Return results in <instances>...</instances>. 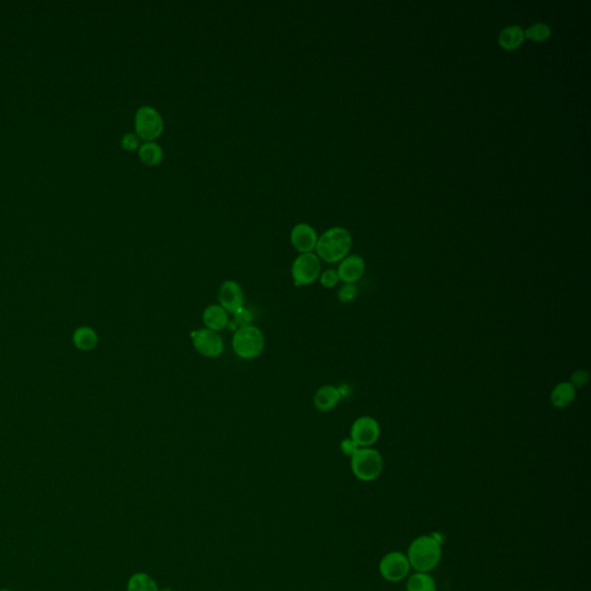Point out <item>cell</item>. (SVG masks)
I'll use <instances>...</instances> for the list:
<instances>
[{"label": "cell", "instance_id": "cell-9", "mask_svg": "<svg viewBox=\"0 0 591 591\" xmlns=\"http://www.w3.org/2000/svg\"><path fill=\"white\" fill-rule=\"evenodd\" d=\"M410 568L411 566L406 554L399 551L387 554L379 563V572L388 582H399L406 579L409 574Z\"/></svg>", "mask_w": 591, "mask_h": 591}, {"label": "cell", "instance_id": "cell-25", "mask_svg": "<svg viewBox=\"0 0 591 591\" xmlns=\"http://www.w3.org/2000/svg\"><path fill=\"white\" fill-rule=\"evenodd\" d=\"M233 315V324H236L237 328L251 326L253 315H252V312L249 311L247 308H239L238 311L235 312Z\"/></svg>", "mask_w": 591, "mask_h": 591}, {"label": "cell", "instance_id": "cell-26", "mask_svg": "<svg viewBox=\"0 0 591 591\" xmlns=\"http://www.w3.org/2000/svg\"><path fill=\"white\" fill-rule=\"evenodd\" d=\"M589 381H590V375H589V372L587 370H578V371L574 372L570 375V379H569V382L572 384V386L576 390L582 388V387L587 386L589 384Z\"/></svg>", "mask_w": 591, "mask_h": 591}, {"label": "cell", "instance_id": "cell-24", "mask_svg": "<svg viewBox=\"0 0 591 591\" xmlns=\"http://www.w3.org/2000/svg\"><path fill=\"white\" fill-rule=\"evenodd\" d=\"M141 146V139L139 138L136 132H129L120 139V147L126 151H138Z\"/></svg>", "mask_w": 591, "mask_h": 591}, {"label": "cell", "instance_id": "cell-28", "mask_svg": "<svg viewBox=\"0 0 591 591\" xmlns=\"http://www.w3.org/2000/svg\"><path fill=\"white\" fill-rule=\"evenodd\" d=\"M158 591H173V590L171 588H162V589H160V590H158Z\"/></svg>", "mask_w": 591, "mask_h": 591}, {"label": "cell", "instance_id": "cell-23", "mask_svg": "<svg viewBox=\"0 0 591 591\" xmlns=\"http://www.w3.org/2000/svg\"><path fill=\"white\" fill-rule=\"evenodd\" d=\"M319 282L326 289H333L340 283V277L337 269H326V271H321Z\"/></svg>", "mask_w": 591, "mask_h": 591}, {"label": "cell", "instance_id": "cell-15", "mask_svg": "<svg viewBox=\"0 0 591 591\" xmlns=\"http://www.w3.org/2000/svg\"><path fill=\"white\" fill-rule=\"evenodd\" d=\"M525 41V29L521 25H512L501 30L498 36L499 47L505 51H515L522 47Z\"/></svg>", "mask_w": 591, "mask_h": 591}, {"label": "cell", "instance_id": "cell-20", "mask_svg": "<svg viewBox=\"0 0 591 591\" xmlns=\"http://www.w3.org/2000/svg\"><path fill=\"white\" fill-rule=\"evenodd\" d=\"M406 591H437V585L428 573H415L406 582Z\"/></svg>", "mask_w": 591, "mask_h": 591}, {"label": "cell", "instance_id": "cell-4", "mask_svg": "<svg viewBox=\"0 0 591 591\" xmlns=\"http://www.w3.org/2000/svg\"><path fill=\"white\" fill-rule=\"evenodd\" d=\"M384 470V457L379 450L372 447L359 448L351 457V472L357 479L373 481L380 477Z\"/></svg>", "mask_w": 591, "mask_h": 591}, {"label": "cell", "instance_id": "cell-14", "mask_svg": "<svg viewBox=\"0 0 591 591\" xmlns=\"http://www.w3.org/2000/svg\"><path fill=\"white\" fill-rule=\"evenodd\" d=\"M202 321L205 328L218 333L229 326V313L220 304H211L202 312Z\"/></svg>", "mask_w": 591, "mask_h": 591}, {"label": "cell", "instance_id": "cell-29", "mask_svg": "<svg viewBox=\"0 0 591 591\" xmlns=\"http://www.w3.org/2000/svg\"><path fill=\"white\" fill-rule=\"evenodd\" d=\"M0 591H10V590H5V589H4V590H0Z\"/></svg>", "mask_w": 591, "mask_h": 591}, {"label": "cell", "instance_id": "cell-17", "mask_svg": "<svg viewBox=\"0 0 591 591\" xmlns=\"http://www.w3.org/2000/svg\"><path fill=\"white\" fill-rule=\"evenodd\" d=\"M73 344L80 351H91L98 344V335L94 328L81 326L73 333Z\"/></svg>", "mask_w": 591, "mask_h": 591}, {"label": "cell", "instance_id": "cell-3", "mask_svg": "<svg viewBox=\"0 0 591 591\" xmlns=\"http://www.w3.org/2000/svg\"><path fill=\"white\" fill-rule=\"evenodd\" d=\"M233 353L239 358L251 361L264 353L266 337L262 330L254 324L237 328L231 340Z\"/></svg>", "mask_w": 591, "mask_h": 591}, {"label": "cell", "instance_id": "cell-21", "mask_svg": "<svg viewBox=\"0 0 591 591\" xmlns=\"http://www.w3.org/2000/svg\"><path fill=\"white\" fill-rule=\"evenodd\" d=\"M525 40L543 43L550 40L552 36V29L550 25L543 23H532L528 28L525 29Z\"/></svg>", "mask_w": 591, "mask_h": 591}, {"label": "cell", "instance_id": "cell-16", "mask_svg": "<svg viewBox=\"0 0 591 591\" xmlns=\"http://www.w3.org/2000/svg\"><path fill=\"white\" fill-rule=\"evenodd\" d=\"M576 399V390L569 381L559 382L550 394L551 406L557 409H566Z\"/></svg>", "mask_w": 591, "mask_h": 591}, {"label": "cell", "instance_id": "cell-18", "mask_svg": "<svg viewBox=\"0 0 591 591\" xmlns=\"http://www.w3.org/2000/svg\"><path fill=\"white\" fill-rule=\"evenodd\" d=\"M139 158L147 167H156L162 163L164 151L156 141H144L138 149Z\"/></svg>", "mask_w": 591, "mask_h": 591}, {"label": "cell", "instance_id": "cell-7", "mask_svg": "<svg viewBox=\"0 0 591 591\" xmlns=\"http://www.w3.org/2000/svg\"><path fill=\"white\" fill-rule=\"evenodd\" d=\"M195 351L206 358H217L224 351V341L220 334L208 328H200L191 333Z\"/></svg>", "mask_w": 591, "mask_h": 591}, {"label": "cell", "instance_id": "cell-6", "mask_svg": "<svg viewBox=\"0 0 591 591\" xmlns=\"http://www.w3.org/2000/svg\"><path fill=\"white\" fill-rule=\"evenodd\" d=\"M321 274V260L315 252L302 253L291 264L293 284L298 288L311 286L319 280Z\"/></svg>", "mask_w": 591, "mask_h": 591}, {"label": "cell", "instance_id": "cell-22", "mask_svg": "<svg viewBox=\"0 0 591 591\" xmlns=\"http://www.w3.org/2000/svg\"><path fill=\"white\" fill-rule=\"evenodd\" d=\"M358 286L356 284H343L337 291V299L342 304H350L355 302L358 297Z\"/></svg>", "mask_w": 591, "mask_h": 591}, {"label": "cell", "instance_id": "cell-8", "mask_svg": "<svg viewBox=\"0 0 591 591\" xmlns=\"http://www.w3.org/2000/svg\"><path fill=\"white\" fill-rule=\"evenodd\" d=\"M381 428L379 421L371 416H362L353 421L350 428V438L361 448L372 447L380 439Z\"/></svg>", "mask_w": 591, "mask_h": 591}, {"label": "cell", "instance_id": "cell-19", "mask_svg": "<svg viewBox=\"0 0 591 591\" xmlns=\"http://www.w3.org/2000/svg\"><path fill=\"white\" fill-rule=\"evenodd\" d=\"M158 585L147 573L133 574L127 582V591H158Z\"/></svg>", "mask_w": 591, "mask_h": 591}, {"label": "cell", "instance_id": "cell-5", "mask_svg": "<svg viewBox=\"0 0 591 591\" xmlns=\"http://www.w3.org/2000/svg\"><path fill=\"white\" fill-rule=\"evenodd\" d=\"M164 120L158 109L142 105L134 116V132L144 141H155L163 133Z\"/></svg>", "mask_w": 591, "mask_h": 591}, {"label": "cell", "instance_id": "cell-2", "mask_svg": "<svg viewBox=\"0 0 591 591\" xmlns=\"http://www.w3.org/2000/svg\"><path fill=\"white\" fill-rule=\"evenodd\" d=\"M441 552V542L437 536H419L410 544L406 557L416 572L428 573L440 563Z\"/></svg>", "mask_w": 591, "mask_h": 591}, {"label": "cell", "instance_id": "cell-13", "mask_svg": "<svg viewBox=\"0 0 591 591\" xmlns=\"http://www.w3.org/2000/svg\"><path fill=\"white\" fill-rule=\"evenodd\" d=\"M342 399L340 388L333 385H324L315 392L313 404L315 409L320 412H329L335 409Z\"/></svg>", "mask_w": 591, "mask_h": 591}, {"label": "cell", "instance_id": "cell-27", "mask_svg": "<svg viewBox=\"0 0 591 591\" xmlns=\"http://www.w3.org/2000/svg\"><path fill=\"white\" fill-rule=\"evenodd\" d=\"M340 448L341 452L346 456H349V457H353L356 453H357V450L361 448V447L355 443V441L351 439V438H346V439H343L342 443H340Z\"/></svg>", "mask_w": 591, "mask_h": 591}, {"label": "cell", "instance_id": "cell-10", "mask_svg": "<svg viewBox=\"0 0 591 591\" xmlns=\"http://www.w3.org/2000/svg\"><path fill=\"white\" fill-rule=\"evenodd\" d=\"M318 238V233L315 228L305 222L296 224L290 233L291 245L299 254L315 252Z\"/></svg>", "mask_w": 591, "mask_h": 591}, {"label": "cell", "instance_id": "cell-11", "mask_svg": "<svg viewBox=\"0 0 591 591\" xmlns=\"http://www.w3.org/2000/svg\"><path fill=\"white\" fill-rule=\"evenodd\" d=\"M218 302L229 315L244 308V291L240 284L233 280L224 281L218 289Z\"/></svg>", "mask_w": 591, "mask_h": 591}, {"label": "cell", "instance_id": "cell-12", "mask_svg": "<svg viewBox=\"0 0 591 591\" xmlns=\"http://www.w3.org/2000/svg\"><path fill=\"white\" fill-rule=\"evenodd\" d=\"M366 264L361 255H346L340 262L337 271L343 284H356L364 276Z\"/></svg>", "mask_w": 591, "mask_h": 591}, {"label": "cell", "instance_id": "cell-1", "mask_svg": "<svg viewBox=\"0 0 591 591\" xmlns=\"http://www.w3.org/2000/svg\"><path fill=\"white\" fill-rule=\"evenodd\" d=\"M353 246L351 233L342 227H333L319 236L315 253L321 262L337 264L349 255Z\"/></svg>", "mask_w": 591, "mask_h": 591}]
</instances>
